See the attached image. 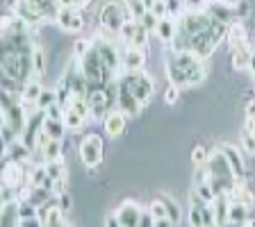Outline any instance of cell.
<instances>
[{
	"label": "cell",
	"mask_w": 255,
	"mask_h": 227,
	"mask_svg": "<svg viewBox=\"0 0 255 227\" xmlns=\"http://www.w3.org/2000/svg\"><path fill=\"white\" fill-rule=\"evenodd\" d=\"M141 212H143V209L137 205V202H132V200L123 202V205L117 209V216H119V223H121V227H139Z\"/></svg>",
	"instance_id": "cell-15"
},
{
	"label": "cell",
	"mask_w": 255,
	"mask_h": 227,
	"mask_svg": "<svg viewBox=\"0 0 255 227\" xmlns=\"http://www.w3.org/2000/svg\"><path fill=\"white\" fill-rule=\"evenodd\" d=\"M253 75H255V73H253Z\"/></svg>",
	"instance_id": "cell-58"
},
{
	"label": "cell",
	"mask_w": 255,
	"mask_h": 227,
	"mask_svg": "<svg viewBox=\"0 0 255 227\" xmlns=\"http://www.w3.org/2000/svg\"><path fill=\"white\" fill-rule=\"evenodd\" d=\"M0 225L2 227H18V198L7 200L0 209Z\"/></svg>",
	"instance_id": "cell-20"
},
{
	"label": "cell",
	"mask_w": 255,
	"mask_h": 227,
	"mask_svg": "<svg viewBox=\"0 0 255 227\" xmlns=\"http://www.w3.org/2000/svg\"><path fill=\"white\" fill-rule=\"evenodd\" d=\"M89 48H91V41H89V39H78V41H75V46H73V57L80 59L82 55L87 53V50H89Z\"/></svg>",
	"instance_id": "cell-40"
},
{
	"label": "cell",
	"mask_w": 255,
	"mask_h": 227,
	"mask_svg": "<svg viewBox=\"0 0 255 227\" xmlns=\"http://www.w3.org/2000/svg\"><path fill=\"white\" fill-rule=\"evenodd\" d=\"M253 132H255V127H253Z\"/></svg>",
	"instance_id": "cell-56"
},
{
	"label": "cell",
	"mask_w": 255,
	"mask_h": 227,
	"mask_svg": "<svg viewBox=\"0 0 255 227\" xmlns=\"http://www.w3.org/2000/svg\"><path fill=\"white\" fill-rule=\"evenodd\" d=\"M121 79L126 82L128 89L132 91V93L137 95V98L143 102V105H146V102H148L150 98H153V93H155L153 77L143 73V69H141V71H126Z\"/></svg>",
	"instance_id": "cell-5"
},
{
	"label": "cell",
	"mask_w": 255,
	"mask_h": 227,
	"mask_svg": "<svg viewBox=\"0 0 255 227\" xmlns=\"http://www.w3.org/2000/svg\"><path fill=\"white\" fill-rule=\"evenodd\" d=\"M249 16H251L249 0H237V2H235V18L242 21V18H249Z\"/></svg>",
	"instance_id": "cell-37"
},
{
	"label": "cell",
	"mask_w": 255,
	"mask_h": 227,
	"mask_svg": "<svg viewBox=\"0 0 255 227\" xmlns=\"http://www.w3.org/2000/svg\"><path fill=\"white\" fill-rule=\"evenodd\" d=\"M159 200L164 202L166 214H169L171 223H173V225H178V223L182 221V209H180V205H178V202H175L171 196H166V193H162V196H159Z\"/></svg>",
	"instance_id": "cell-29"
},
{
	"label": "cell",
	"mask_w": 255,
	"mask_h": 227,
	"mask_svg": "<svg viewBox=\"0 0 255 227\" xmlns=\"http://www.w3.org/2000/svg\"><path fill=\"white\" fill-rule=\"evenodd\" d=\"M175 30H178V25H175V18L166 16V18H159L157 27H155V34H157L159 41L169 46V43L173 41V37H175Z\"/></svg>",
	"instance_id": "cell-22"
},
{
	"label": "cell",
	"mask_w": 255,
	"mask_h": 227,
	"mask_svg": "<svg viewBox=\"0 0 255 227\" xmlns=\"http://www.w3.org/2000/svg\"><path fill=\"white\" fill-rule=\"evenodd\" d=\"M214 212V221L217 225H228V209H230V196L228 193H217L212 202H210Z\"/></svg>",
	"instance_id": "cell-18"
},
{
	"label": "cell",
	"mask_w": 255,
	"mask_h": 227,
	"mask_svg": "<svg viewBox=\"0 0 255 227\" xmlns=\"http://www.w3.org/2000/svg\"><path fill=\"white\" fill-rule=\"evenodd\" d=\"M117 84H119V91H117V109H121L128 118H137L139 114H141L143 102L139 100L132 91L128 89V84L123 82L121 77L117 79Z\"/></svg>",
	"instance_id": "cell-7"
},
{
	"label": "cell",
	"mask_w": 255,
	"mask_h": 227,
	"mask_svg": "<svg viewBox=\"0 0 255 227\" xmlns=\"http://www.w3.org/2000/svg\"><path fill=\"white\" fill-rule=\"evenodd\" d=\"M182 7H185L182 0H166V9H169L171 18H178V16L182 14Z\"/></svg>",
	"instance_id": "cell-41"
},
{
	"label": "cell",
	"mask_w": 255,
	"mask_h": 227,
	"mask_svg": "<svg viewBox=\"0 0 255 227\" xmlns=\"http://www.w3.org/2000/svg\"><path fill=\"white\" fill-rule=\"evenodd\" d=\"M148 212L153 214V218H155V221H159V218H169V214H166V207H164V202L159 200V198H157V200H153V202H150V205H148ZM155 221H153V223H155ZM169 221H171V218H169Z\"/></svg>",
	"instance_id": "cell-35"
},
{
	"label": "cell",
	"mask_w": 255,
	"mask_h": 227,
	"mask_svg": "<svg viewBox=\"0 0 255 227\" xmlns=\"http://www.w3.org/2000/svg\"><path fill=\"white\" fill-rule=\"evenodd\" d=\"M53 102H57V91H53V89H43V91H41V95H39V100H37V107H39V109L46 111L48 107L53 105Z\"/></svg>",
	"instance_id": "cell-34"
},
{
	"label": "cell",
	"mask_w": 255,
	"mask_h": 227,
	"mask_svg": "<svg viewBox=\"0 0 255 227\" xmlns=\"http://www.w3.org/2000/svg\"><path fill=\"white\" fill-rule=\"evenodd\" d=\"M139 23H141V25L143 27H146V30H148V32H155V27H157V23H159V18H157V16H155L153 14V11H146V14H143L141 16V18H139Z\"/></svg>",
	"instance_id": "cell-38"
},
{
	"label": "cell",
	"mask_w": 255,
	"mask_h": 227,
	"mask_svg": "<svg viewBox=\"0 0 255 227\" xmlns=\"http://www.w3.org/2000/svg\"><path fill=\"white\" fill-rule=\"evenodd\" d=\"M205 182H210V170H207V164H201L196 166V173H194V186L205 184Z\"/></svg>",
	"instance_id": "cell-39"
},
{
	"label": "cell",
	"mask_w": 255,
	"mask_h": 227,
	"mask_svg": "<svg viewBox=\"0 0 255 227\" xmlns=\"http://www.w3.org/2000/svg\"><path fill=\"white\" fill-rule=\"evenodd\" d=\"M53 191H55V196L66 193V191H69V173L62 175V177H57V180L53 182Z\"/></svg>",
	"instance_id": "cell-42"
},
{
	"label": "cell",
	"mask_w": 255,
	"mask_h": 227,
	"mask_svg": "<svg viewBox=\"0 0 255 227\" xmlns=\"http://www.w3.org/2000/svg\"><path fill=\"white\" fill-rule=\"evenodd\" d=\"M191 161H194V166H201L207 161V150L203 148V146H196L194 148V152H191Z\"/></svg>",
	"instance_id": "cell-44"
},
{
	"label": "cell",
	"mask_w": 255,
	"mask_h": 227,
	"mask_svg": "<svg viewBox=\"0 0 255 227\" xmlns=\"http://www.w3.org/2000/svg\"><path fill=\"white\" fill-rule=\"evenodd\" d=\"M150 11H153L157 18H166V16H169V9H166V0H155V5L150 7Z\"/></svg>",
	"instance_id": "cell-45"
},
{
	"label": "cell",
	"mask_w": 255,
	"mask_h": 227,
	"mask_svg": "<svg viewBox=\"0 0 255 227\" xmlns=\"http://www.w3.org/2000/svg\"><path fill=\"white\" fill-rule=\"evenodd\" d=\"M105 225H107V227H121V223H119V216H117V212L112 214V216H107Z\"/></svg>",
	"instance_id": "cell-50"
},
{
	"label": "cell",
	"mask_w": 255,
	"mask_h": 227,
	"mask_svg": "<svg viewBox=\"0 0 255 227\" xmlns=\"http://www.w3.org/2000/svg\"><path fill=\"white\" fill-rule=\"evenodd\" d=\"M55 23L66 32H80L85 27V16H82V11L78 7H59Z\"/></svg>",
	"instance_id": "cell-10"
},
{
	"label": "cell",
	"mask_w": 255,
	"mask_h": 227,
	"mask_svg": "<svg viewBox=\"0 0 255 227\" xmlns=\"http://www.w3.org/2000/svg\"><path fill=\"white\" fill-rule=\"evenodd\" d=\"M141 2H143V7H146V9H150V7L155 5V0H141Z\"/></svg>",
	"instance_id": "cell-53"
},
{
	"label": "cell",
	"mask_w": 255,
	"mask_h": 227,
	"mask_svg": "<svg viewBox=\"0 0 255 227\" xmlns=\"http://www.w3.org/2000/svg\"><path fill=\"white\" fill-rule=\"evenodd\" d=\"M57 202H59V207L64 209V214L71 212V196H69V191H66V193H59V196H57Z\"/></svg>",
	"instance_id": "cell-48"
},
{
	"label": "cell",
	"mask_w": 255,
	"mask_h": 227,
	"mask_svg": "<svg viewBox=\"0 0 255 227\" xmlns=\"http://www.w3.org/2000/svg\"><path fill=\"white\" fill-rule=\"evenodd\" d=\"M128 2H134V0H128Z\"/></svg>",
	"instance_id": "cell-55"
},
{
	"label": "cell",
	"mask_w": 255,
	"mask_h": 227,
	"mask_svg": "<svg viewBox=\"0 0 255 227\" xmlns=\"http://www.w3.org/2000/svg\"><path fill=\"white\" fill-rule=\"evenodd\" d=\"M146 64V53L141 48L126 46L121 50V69L123 71H141Z\"/></svg>",
	"instance_id": "cell-16"
},
{
	"label": "cell",
	"mask_w": 255,
	"mask_h": 227,
	"mask_svg": "<svg viewBox=\"0 0 255 227\" xmlns=\"http://www.w3.org/2000/svg\"><path fill=\"white\" fill-rule=\"evenodd\" d=\"M7 157L14 159V161H30V159H32V150L27 148L25 143L21 141V137H18L16 141L7 143Z\"/></svg>",
	"instance_id": "cell-23"
},
{
	"label": "cell",
	"mask_w": 255,
	"mask_h": 227,
	"mask_svg": "<svg viewBox=\"0 0 255 227\" xmlns=\"http://www.w3.org/2000/svg\"><path fill=\"white\" fill-rule=\"evenodd\" d=\"M239 143H242V148H244L246 154H255V132H253V130H246V127H244Z\"/></svg>",
	"instance_id": "cell-33"
},
{
	"label": "cell",
	"mask_w": 255,
	"mask_h": 227,
	"mask_svg": "<svg viewBox=\"0 0 255 227\" xmlns=\"http://www.w3.org/2000/svg\"><path fill=\"white\" fill-rule=\"evenodd\" d=\"M43 132L50 139H64V132H66V125H64L62 118H43Z\"/></svg>",
	"instance_id": "cell-26"
},
{
	"label": "cell",
	"mask_w": 255,
	"mask_h": 227,
	"mask_svg": "<svg viewBox=\"0 0 255 227\" xmlns=\"http://www.w3.org/2000/svg\"><path fill=\"white\" fill-rule=\"evenodd\" d=\"M57 2H59V7H78V9L89 5V0H57Z\"/></svg>",
	"instance_id": "cell-47"
},
{
	"label": "cell",
	"mask_w": 255,
	"mask_h": 227,
	"mask_svg": "<svg viewBox=\"0 0 255 227\" xmlns=\"http://www.w3.org/2000/svg\"><path fill=\"white\" fill-rule=\"evenodd\" d=\"M128 7H130V14H132V18L134 21H139V18H141L143 14H146V7H143V2L141 0H134V2H128Z\"/></svg>",
	"instance_id": "cell-43"
},
{
	"label": "cell",
	"mask_w": 255,
	"mask_h": 227,
	"mask_svg": "<svg viewBox=\"0 0 255 227\" xmlns=\"http://www.w3.org/2000/svg\"><path fill=\"white\" fill-rule=\"evenodd\" d=\"M153 214L150 212H141V221H139V227H153Z\"/></svg>",
	"instance_id": "cell-49"
},
{
	"label": "cell",
	"mask_w": 255,
	"mask_h": 227,
	"mask_svg": "<svg viewBox=\"0 0 255 227\" xmlns=\"http://www.w3.org/2000/svg\"><path fill=\"white\" fill-rule=\"evenodd\" d=\"M46 173L50 180H57V177H62V175H66L69 170H66V164H64V157H57V159H50V161H46Z\"/></svg>",
	"instance_id": "cell-30"
},
{
	"label": "cell",
	"mask_w": 255,
	"mask_h": 227,
	"mask_svg": "<svg viewBox=\"0 0 255 227\" xmlns=\"http://www.w3.org/2000/svg\"><path fill=\"white\" fill-rule=\"evenodd\" d=\"M182 2H185V0H182Z\"/></svg>",
	"instance_id": "cell-57"
},
{
	"label": "cell",
	"mask_w": 255,
	"mask_h": 227,
	"mask_svg": "<svg viewBox=\"0 0 255 227\" xmlns=\"http://www.w3.org/2000/svg\"><path fill=\"white\" fill-rule=\"evenodd\" d=\"M219 150H221V152L226 154V159H228L235 180H246V166H244V159H242L239 148H235V146H230V143H221Z\"/></svg>",
	"instance_id": "cell-14"
},
{
	"label": "cell",
	"mask_w": 255,
	"mask_h": 227,
	"mask_svg": "<svg viewBox=\"0 0 255 227\" xmlns=\"http://www.w3.org/2000/svg\"><path fill=\"white\" fill-rule=\"evenodd\" d=\"M128 121H130V118H128L121 109H117V107H114V109H112L110 114L103 118V127H105V134H107L110 139H119L123 132H126Z\"/></svg>",
	"instance_id": "cell-12"
},
{
	"label": "cell",
	"mask_w": 255,
	"mask_h": 227,
	"mask_svg": "<svg viewBox=\"0 0 255 227\" xmlns=\"http://www.w3.org/2000/svg\"><path fill=\"white\" fill-rule=\"evenodd\" d=\"M132 14H130V7L126 2H119V0H110L101 7V14H98V23L105 32L112 34H119V30L123 27V23L130 21Z\"/></svg>",
	"instance_id": "cell-4"
},
{
	"label": "cell",
	"mask_w": 255,
	"mask_h": 227,
	"mask_svg": "<svg viewBox=\"0 0 255 227\" xmlns=\"http://www.w3.org/2000/svg\"><path fill=\"white\" fill-rule=\"evenodd\" d=\"M78 62H80V69L85 73L89 86H107L112 79H117V73L105 66V62L101 59V53H98V48L94 46V41H91V48Z\"/></svg>",
	"instance_id": "cell-2"
},
{
	"label": "cell",
	"mask_w": 255,
	"mask_h": 227,
	"mask_svg": "<svg viewBox=\"0 0 255 227\" xmlns=\"http://www.w3.org/2000/svg\"><path fill=\"white\" fill-rule=\"evenodd\" d=\"M119 39L123 46H132V48H143L148 43V30L141 25L139 21L130 18L123 23V27L119 30Z\"/></svg>",
	"instance_id": "cell-8"
},
{
	"label": "cell",
	"mask_w": 255,
	"mask_h": 227,
	"mask_svg": "<svg viewBox=\"0 0 255 227\" xmlns=\"http://www.w3.org/2000/svg\"><path fill=\"white\" fill-rule=\"evenodd\" d=\"M27 5L37 11L43 21H50V18L55 21L57 9H59V2H57V0H27Z\"/></svg>",
	"instance_id": "cell-19"
},
{
	"label": "cell",
	"mask_w": 255,
	"mask_h": 227,
	"mask_svg": "<svg viewBox=\"0 0 255 227\" xmlns=\"http://www.w3.org/2000/svg\"><path fill=\"white\" fill-rule=\"evenodd\" d=\"M94 46L98 48L101 53V59L105 62V66L114 73L121 71V50H119L117 43H112V39H103V37H96L94 39Z\"/></svg>",
	"instance_id": "cell-9"
},
{
	"label": "cell",
	"mask_w": 255,
	"mask_h": 227,
	"mask_svg": "<svg viewBox=\"0 0 255 227\" xmlns=\"http://www.w3.org/2000/svg\"><path fill=\"white\" fill-rule=\"evenodd\" d=\"M249 212H251V207L242 205V202H233V200H230L228 225H246V221H249Z\"/></svg>",
	"instance_id": "cell-24"
},
{
	"label": "cell",
	"mask_w": 255,
	"mask_h": 227,
	"mask_svg": "<svg viewBox=\"0 0 255 227\" xmlns=\"http://www.w3.org/2000/svg\"><path fill=\"white\" fill-rule=\"evenodd\" d=\"M80 159L89 170H94L103 161V139L98 134H87L80 141Z\"/></svg>",
	"instance_id": "cell-6"
},
{
	"label": "cell",
	"mask_w": 255,
	"mask_h": 227,
	"mask_svg": "<svg viewBox=\"0 0 255 227\" xmlns=\"http://www.w3.org/2000/svg\"><path fill=\"white\" fill-rule=\"evenodd\" d=\"M39 157H41L43 161H50V159L62 157V139H50V141L39 150Z\"/></svg>",
	"instance_id": "cell-28"
},
{
	"label": "cell",
	"mask_w": 255,
	"mask_h": 227,
	"mask_svg": "<svg viewBox=\"0 0 255 227\" xmlns=\"http://www.w3.org/2000/svg\"><path fill=\"white\" fill-rule=\"evenodd\" d=\"M246 118H255V100H251L246 105Z\"/></svg>",
	"instance_id": "cell-51"
},
{
	"label": "cell",
	"mask_w": 255,
	"mask_h": 227,
	"mask_svg": "<svg viewBox=\"0 0 255 227\" xmlns=\"http://www.w3.org/2000/svg\"><path fill=\"white\" fill-rule=\"evenodd\" d=\"M205 11L212 16V18L226 23V25L237 21V18H235V2H228V0H210L205 5Z\"/></svg>",
	"instance_id": "cell-13"
},
{
	"label": "cell",
	"mask_w": 255,
	"mask_h": 227,
	"mask_svg": "<svg viewBox=\"0 0 255 227\" xmlns=\"http://www.w3.org/2000/svg\"><path fill=\"white\" fill-rule=\"evenodd\" d=\"M251 59H253V50H251L249 46L233 50V66H235L237 71H249Z\"/></svg>",
	"instance_id": "cell-27"
},
{
	"label": "cell",
	"mask_w": 255,
	"mask_h": 227,
	"mask_svg": "<svg viewBox=\"0 0 255 227\" xmlns=\"http://www.w3.org/2000/svg\"><path fill=\"white\" fill-rule=\"evenodd\" d=\"M41 91H43L41 79H37V77L27 79L25 84H23V91H21V102H25V105H37Z\"/></svg>",
	"instance_id": "cell-21"
},
{
	"label": "cell",
	"mask_w": 255,
	"mask_h": 227,
	"mask_svg": "<svg viewBox=\"0 0 255 227\" xmlns=\"http://www.w3.org/2000/svg\"><path fill=\"white\" fill-rule=\"evenodd\" d=\"M226 43L230 46V50L249 46V32L242 25V21H233L228 25V30H226Z\"/></svg>",
	"instance_id": "cell-17"
},
{
	"label": "cell",
	"mask_w": 255,
	"mask_h": 227,
	"mask_svg": "<svg viewBox=\"0 0 255 227\" xmlns=\"http://www.w3.org/2000/svg\"><path fill=\"white\" fill-rule=\"evenodd\" d=\"M205 164L207 170H210V186H212L214 193H230V189L235 184V175L226 154L217 148L212 154H207Z\"/></svg>",
	"instance_id": "cell-3"
},
{
	"label": "cell",
	"mask_w": 255,
	"mask_h": 227,
	"mask_svg": "<svg viewBox=\"0 0 255 227\" xmlns=\"http://www.w3.org/2000/svg\"><path fill=\"white\" fill-rule=\"evenodd\" d=\"M180 100V86H175V84H166L164 89V102L166 105H175V102Z\"/></svg>",
	"instance_id": "cell-36"
},
{
	"label": "cell",
	"mask_w": 255,
	"mask_h": 227,
	"mask_svg": "<svg viewBox=\"0 0 255 227\" xmlns=\"http://www.w3.org/2000/svg\"><path fill=\"white\" fill-rule=\"evenodd\" d=\"M39 218H41V227L69 225V218H64V209L59 207L57 196L53 200H48L43 207H39Z\"/></svg>",
	"instance_id": "cell-11"
},
{
	"label": "cell",
	"mask_w": 255,
	"mask_h": 227,
	"mask_svg": "<svg viewBox=\"0 0 255 227\" xmlns=\"http://www.w3.org/2000/svg\"><path fill=\"white\" fill-rule=\"evenodd\" d=\"M207 75L205 59L198 57L191 50H173L169 48L166 53V77L175 86H194L201 84Z\"/></svg>",
	"instance_id": "cell-1"
},
{
	"label": "cell",
	"mask_w": 255,
	"mask_h": 227,
	"mask_svg": "<svg viewBox=\"0 0 255 227\" xmlns=\"http://www.w3.org/2000/svg\"><path fill=\"white\" fill-rule=\"evenodd\" d=\"M207 0H185V9L187 11H196V9H205Z\"/></svg>",
	"instance_id": "cell-46"
},
{
	"label": "cell",
	"mask_w": 255,
	"mask_h": 227,
	"mask_svg": "<svg viewBox=\"0 0 255 227\" xmlns=\"http://www.w3.org/2000/svg\"><path fill=\"white\" fill-rule=\"evenodd\" d=\"M62 121L64 125H66V130H73V132H78V130H82L87 123L85 116H80L75 109H71V107H64V114H62Z\"/></svg>",
	"instance_id": "cell-25"
},
{
	"label": "cell",
	"mask_w": 255,
	"mask_h": 227,
	"mask_svg": "<svg viewBox=\"0 0 255 227\" xmlns=\"http://www.w3.org/2000/svg\"><path fill=\"white\" fill-rule=\"evenodd\" d=\"M251 73H255V53H253V59H251V66H249Z\"/></svg>",
	"instance_id": "cell-54"
},
{
	"label": "cell",
	"mask_w": 255,
	"mask_h": 227,
	"mask_svg": "<svg viewBox=\"0 0 255 227\" xmlns=\"http://www.w3.org/2000/svg\"><path fill=\"white\" fill-rule=\"evenodd\" d=\"M5 154H7V141L2 139V134H0V159L5 157Z\"/></svg>",
	"instance_id": "cell-52"
},
{
	"label": "cell",
	"mask_w": 255,
	"mask_h": 227,
	"mask_svg": "<svg viewBox=\"0 0 255 227\" xmlns=\"http://www.w3.org/2000/svg\"><path fill=\"white\" fill-rule=\"evenodd\" d=\"M205 202H191L189 207V216H187V221H189V225L194 227H203V223H205Z\"/></svg>",
	"instance_id": "cell-31"
},
{
	"label": "cell",
	"mask_w": 255,
	"mask_h": 227,
	"mask_svg": "<svg viewBox=\"0 0 255 227\" xmlns=\"http://www.w3.org/2000/svg\"><path fill=\"white\" fill-rule=\"evenodd\" d=\"M32 69H34V77L39 79L46 73V55H43V50L39 46H34V50H32Z\"/></svg>",
	"instance_id": "cell-32"
}]
</instances>
